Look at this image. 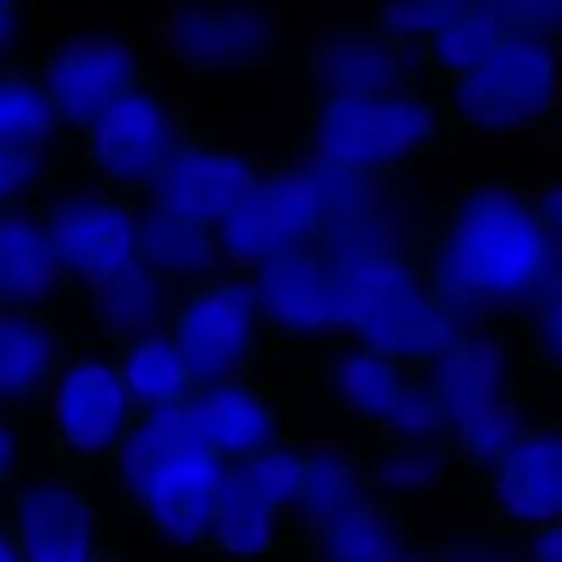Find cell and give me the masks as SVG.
Masks as SVG:
<instances>
[{
	"label": "cell",
	"instance_id": "cell-1",
	"mask_svg": "<svg viewBox=\"0 0 562 562\" xmlns=\"http://www.w3.org/2000/svg\"><path fill=\"white\" fill-rule=\"evenodd\" d=\"M412 256L445 311L470 324H508L562 274L560 176L541 184L470 179L412 223Z\"/></svg>",
	"mask_w": 562,
	"mask_h": 562
},
{
	"label": "cell",
	"instance_id": "cell-2",
	"mask_svg": "<svg viewBox=\"0 0 562 562\" xmlns=\"http://www.w3.org/2000/svg\"><path fill=\"white\" fill-rule=\"evenodd\" d=\"M393 181L333 168L296 135L278 159H263L252 184L217 225L225 267H252L316 239L329 225L387 201Z\"/></svg>",
	"mask_w": 562,
	"mask_h": 562
},
{
	"label": "cell",
	"instance_id": "cell-3",
	"mask_svg": "<svg viewBox=\"0 0 562 562\" xmlns=\"http://www.w3.org/2000/svg\"><path fill=\"white\" fill-rule=\"evenodd\" d=\"M300 140L333 168L382 179H398L423 159L464 157L472 148L434 86L311 93Z\"/></svg>",
	"mask_w": 562,
	"mask_h": 562
},
{
	"label": "cell",
	"instance_id": "cell-4",
	"mask_svg": "<svg viewBox=\"0 0 562 562\" xmlns=\"http://www.w3.org/2000/svg\"><path fill=\"white\" fill-rule=\"evenodd\" d=\"M223 467L181 406L137 415L108 475L148 530L170 547L198 549L209 547Z\"/></svg>",
	"mask_w": 562,
	"mask_h": 562
},
{
	"label": "cell",
	"instance_id": "cell-5",
	"mask_svg": "<svg viewBox=\"0 0 562 562\" xmlns=\"http://www.w3.org/2000/svg\"><path fill=\"white\" fill-rule=\"evenodd\" d=\"M420 368L461 472L481 475L492 456L532 420L505 324H470Z\"/></svg>",
	"mask_w": 562,
	"mask_h": 562
},
{
	"label": "cell",
	"instance_id": "cell-6",
	"mask_svg": "<svg viewBox=\"0 0 562 562\" xmlns=\"http://www.w3.org/2000/svg\"><path fill=\"white\" fill-rule=\"evenodd\" d=\"M560 33L516 31L437 91L470 146L494 140L554 143L560 135Z\"/></svg>",
	"mask_w": 562,
	"mask_h": 562
},
{
	"label": "cell",
	"instance_id": "cell-7",
	"mask_svg": "<svg viewBox=\"0 0 562 562\" xmlns=\"http://www.w3.org/2000/svg\"><path fill=\"white\" fill-rule=\"evenodd\" d=\"M313 373L324 401L346 417L351 442L445 439L437 398L420 362L401 360L340 335L313 346ZM450 448V445H448Z\"/></svg>",
	"mask_w": 562,
	"mask_h": 562
},
{
	"label": "cell",
	"instance_id": "cell-8",
	"mask_svg": "<svg viewBox=\"0 0 562 562\" xmlns=\"http://www.w3.org/2000/svg\"><path fill=\"white\" fill-rule=\"evenodd\" d=\"M49 470L71 477L108 472L130 437L137 412L121 382L113 346L80 333L49 390Z\"/></svg>",
	"mask_w": 562,
	"mask_h": 562
},
{
	"label": "cell",
	"instance_id": "cell-9",
	"mask_svg": "<svg viewBox=\"0 0 562 562\" xmlns=\"http://www.w3.org/2000/svg\"><path fill=\"white\" fill-rule=\"evenodd\" d=\"M201 113L165 77H146L77 132V168L97 190L140 195Z\"/></svg>",
	"mask_w": 562,
	"mask_h": 562
},
{
	"label": "cell",
	"instance_id": "cell-10",
	"mask_svg": "<svg viewBox=\"0 0 562 562\" xmlns=\"http://www.w3.org/2000/svg\"><path fill=\"white\" fill-rule=\"evenodd\" d=\"M165 327L201 384L285 360L241 267H223L187 285Z\"/></svg>",
	"mask_w": 562,
	"mask_h": 562
},
{
	"label": "cell",
	"instance_id": "cell-11",
	"mask_svg": "<svg viewBox=\"0 0 562 562\" xmlns=\"http://www.w3.org/2000/svg\"><path fill=\"white\" fill-rule=\"evenodd\" d=\"M55 256L69 280L71 300L97 307L143 267L137 256V206L132 195L58 190L42 201Z\"/></svg>",
	"mask_w": 562,
	"mask_h": 562
},
{
	"label": "cell",
	"instance_id": "cell-12",
	"mask_svg": "<svg viewBox=\"0 0 562 562\" xmlns=\"http://www.w3.org/2000/svg\"><path fill=\"white\" fill-rule=\"evenodd\" d=\"M173 77L256 75L272 66L280 16L261 0H181L159 31Z\"/></svg>",
	"mask_w": 562,
	"mask_h": 562
},
{
	"label": "cell",
	"instance_id": "cell-13",
	"mask_svg": "<svg viewBox=\"0 0 562 562\" xmlns=\"http://www.w3.org/2000/svg\"><path fill=\"white\" fill-rule=\"evenodd\" d=\"M27 60L71 143L108 104L154 75L137 49L110 31L64 33Z\"/></svg>",
	"mask_w": 562,
	"mask_h": 562
},
{
	"label": "cell",
	"instance_id": "cell-14",
	"mask_svg": "<svg viewBox=\"0 0 562 562\" xmlns=\"http://www.w3.org/2000/svg\"><path fill=\"white\" fill-rule=\"evenodd\" d=\"M241 269L285 360L349 329V302L316 239Z\"/></svg>",
	"mask_w": 562,
	"mask_h": 562
},
{
	"label": "cell",
	"instance_id": "cell-15",
	"mask_svg": "<svg viewBox=\"0 0 562 562\" xmlns=\"http://www.w3.org/2000/svg\"><path fill=\"white\" fill-rule=\"evenodd\" d=\"M261 162L247 146L225 140L217 121L201 113L135 198L179 217L220 225L252 184Z\"/></svg>",
	"mask_w": 562,
	"mask_h": 562
},
{
	"label": "cell",
	"instance_id": "cell-16",
	"mask_svg": "<svg viewBox=\"0 0 562 562\" xmlns=\"http://www.w3.org/2000/svg\"><path fill=\"white\" fill-rule=\"evenodd\" d=\"M0 521L25 562H82L102 549V521L82 477L64 472L14 481L0 494Z\"/></svg>",
	"mask_w": 562,
	"mask_h": 562
},
{
	"label": "cell",
	"instance_id": "cell-17",
	"mask_svg": "<svg viewBox=\"0 0 562 562\" xmlns=\"http://www.w3.org/2000/svg\"><path fill=\"white\" fill-rule=\"evenodd\" d=\"M488 514L503 530L521 532L560 521L562 426L558 415L532 417L477 475Z\"/></svg>",
	"mask_w": 562,
	"mask_h": 562
},
{
	"label": "cell",
	"instance_id": "cell-18",
	"mask_svg": "<svg viewBox=\"0 0 562 562\" xmlns=\"http://www.w3.org/2000/svg\"><path fill=\"white\" fill-rule=\"evenodd\" d=\"M184 409L203 445L223 461L252 459L296 442L283 398L261 373L201 384Z\"/></svg>",
	"mask_w": 562,
	"mask_h": 562
},
{
	"label": "cell",
	"instance_id": "cell-19",
	"mask_svg": "<svg viewBox=\"0 0 562 562\" xmlns=\"http://www.w3.org/2000/svg\"><path fill=\"white\" fill-rule=\"evenodd\" d=\"M80 329L58 316L0 302V412L33 423L47 415L49 390Z\"/></svg>",
	"mask_w": 562,
	"mask_h": 562
},
{
	"label": "cell",
	"instance_id": "cell-20",
	"mask_svg": "<svg viewBox=\"0 0 562 562\" xmlns=\"http://www.w3.org/2000/svg\"><path fill=\"white\" fill-rule=\"evenodd\" d=\"M461 329L464 324L445 311L415 263L404 278L395 280L384 294L368 302L351 318L346 335L384 355L426 362L437 357Z\"/></svg>",
	"mask_w": 562,
	"mask_h": 562
},
{
	"label": "cell",
	"instance_id": "cell-21",
	"mask_svg": "<svg viewBox=\"0 0 562 562\" xmlns=\"http://www.w3.org/2000/svg\"><path fill=\"white\" fill-rule=\"evenodd\" d=\"M409 505L368 488L305 527L316 562H428L406 519Z\"/></svg>",
	"mask_w": 562,
	"mask_h": 562
},
{
	"label": "cell",
	"instance_id": "cell-22",
	"mask_svg": "<svg viewBox=\"0 0 562 562\" xmlns=\"http://www.w3.org/2000/svg\"><path fill=\"white\" fill-rule=\"evenodd\" d=\"M71 296L42 214V201L0 206V302L58 316Z\"/></svg>",
	"mask_w": 562,
	"mask_h": 562
},
{
	"label": "cell",
	"instance_id": "cell-23",
	"mask_svg": "<svg viewBox=\"0 0 562 562\" xmlns=\"http://www.w3.org/2000/svg\"><path fill=\"white\" fill-rule=\"evenodd\" d=\"M311 80L313 93H373L431 86L417 55L393 47L368 27L338 33L318 44L311 58Z\"/></svg>",
	"mask_w": 562,
	"mask_h": 562
},
{
	"label": "cell",
	"instance_id": "cell-24",
	"mask_svg": "<svg viewBox=\"0 0 562 562\" xmlns=\"http://www.w3.org/2000/svg\"><path fill=\"white\" fill-rule=\"evenodd\" d=\"M296 525L294 516L234 461H225L214 508L209 547L231 560H258L272 554L285 530Z\"/></svg>",
	"mask_w": 562,
	"mask_h": 562
},
{
	"label": "cell",
	"instance_id": "cell-25",
	"mask_svg": "<svg viewBox=\"0 0 562 562\" xmlns=\"http://www.w3.org/2000/svg\"><path fill=\"white\" fill-rule=\"evenodd\" d=\"M110 346L121 382L137 415L181 409L201 390V382L184 366L165 324L137 329L124 338L110 340Z\"/></svg>",
	"mask_w": 562,
	"mask_h": 562
},
{
	"label": "cell",
	"instance_id": "cell-26",
	"mask_svg": "<svg viewBox=\"0 0 562 562\" xmlns=\"http://www.w3.org/2000/svg\"><path fill=\"white\" fill-rule=\"evenodd\" d=\"M351 448L368 486L404 505L442 492L459 472V461L442 439H368L351 442Z\"/></svg>",
	"mask_w": 562,
	"mask_h": 562
},
{
	"label": "cell",
	"instance_id": "cell-27",
	"mask_svg": "<svg viewBox=\"0 0 562 562\" xmlns=\"http://www.w3.org/2000/svg\"><path fill=\"white\" fill-rule=\"evenodd\" d=\"M137 256L151 272L190 285L225 267L217 225L179 217L135 198Z\"/></svg>",
	"mask_w": 562,
	"mask_h": 562
},
{
	"label": "cell",
	"instance_id": "cell-28",
	"mask_svg": "<svg viewBox=\"0 0 562 562\" xmlns=\"http://www.w3.org/2000/svg\"><path fill=\"white\" fill-rule=\"evenodd\" d=\"M0 140L75 148L20 49L0 55Z\"/></svg>",
	"mask_w": 562,
	"mask_h": 562
},
{
	"label": "cell",
	"instance_id": "cell-29",
	"mask_svg": "<svg viewBox=\"0 0 562 562\" xmlns=\"http://www.w3.org/2000/svg\"><path fill=\"white\" fill-rule=\"evenodd\" d=\"M368 481L362 475L360 459L355 448L344 450H302L300 448V475H296L294 519L305 530L313 521L324 519L333 510L344 508L351 499L368 492Z\"/></svg>",
	"mask_w": 562,
	"mask_h": 562
},
{
	"label": "cell",
	"instance_id": "cell-30",
	"mask_svg": "<svg viewBox=\"0 0 562 562\" xmlns=\"http://www.w3.org/2000/svg\"><path fill=\"white\" fill-rule=\"evenodd\" d=\"M69 154H75V148L0 140V206L44 201L64 190Z\"/></svg>",
	"mask_w": 562,
	"mask_h": 562
},
{
	"label": "cell",
	"instance_id": "cell-31",
	"mask_svg": "<svg viewBox=\"0 0 562 562\" xmlns=\"http://www.w3.org/2000/svg\"><path fill=\"white\" fill-rule=\"evenodd\" d=\"M560 278L549 280L505 327H508L510 340H514L516 360L519 368L527 371L549 373L558 376L560 373Z\"/></svg>",
	"mask_w": 562,
	"mask_h": 562
},
{
	"label": "cell",
	"instance_id": "cell-32",
	"mask_svg": "<svg viewBox=\"0 0 562 562\" xmlns=\"http://www.w3.org/2000/svg\"><path fill=\"white\" fill-rule=\"evenodd\" d=\"M27 426L31 423L0 412V494L20 477L27 448Z\"/></svg>",
	"mask_w": 562,
	"mask_h": 562
},
{
	"label": "cell",
	"instance_id": "cell-33",
	"mask_svg": "<svg viewBox=\"0 0 562 562\" xmlns=\"http://www.w3.org/2000/svg\"><path fill=\"white\" fill-rule=\"evenodd\" d=\"M521 552L525 562H562V541H560V521L536 527V530H521Z\"/></svg>",
	"mask_w": 562,
	"mask_h": 562
},
{
	"label": "cell",
	"instance_id": "cell-34",
	"mask_svg": "<svg viewBox=\"0 0 562 562\" xmlns=\"http://www.w3.org/2000/svg\"><path fill=\"white\" fill-rule=\"evenodd\" d=\"M27 0H0V55L14 53L16 33L25 20Z\"/></svg>",
	"mask_w": 562,
	"mask_h": 562
},
{
	"label": "cell",
	"instance_id": "cell-35",
	"mask_svg": "<svg viewBox=\"0 0 562 562\" xmlns=\"http://www.w3.org/2000/svg\"><path fill=\"white\" fill-rule=\"evenodd\" d=\"M0 562H25L22 560L20 549H16V543L11 541L9 530L3 527V521H0Z\"/></svg>",
	"mask_w": 562,
	"mask_h": 562
},
{
	"label": "cell",
	"instance_id": "cell-36",
	"mask_svg": "<svg viewBox=\"0 0 562 562\" xmlns=\"http://www.w3.org/2000/svg\"><path fill=\"white\" fill-rule=\"evenodd\" d=\"M450 562H514V560L499 558V554H488V552H467V554H456Z\"/></svg>",
	"mask_w": 562,
	"mask_h": 562
},
{
	"label": "cell",
	"instance_id": "cell-37",
	"mask_svg": "<svg viewBox=\"0 0 562 562\" xmlns=\"http://www.w3.org/2000/svg\"><path fill=\"white\" fill-rule=\"evenodd\" d=\"M82 562H121V560H115L113 554H108V552H102V549H99V552H93L91 558L82 560Z\"/></svg>",
	"mask_w": 562,
	"mask_h": 562
}]
</instances>
